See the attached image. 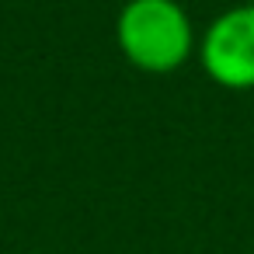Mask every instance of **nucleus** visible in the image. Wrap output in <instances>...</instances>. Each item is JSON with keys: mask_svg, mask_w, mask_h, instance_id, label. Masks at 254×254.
<instances>
[{"mask_svg": "<svg viewBox=\"0 0 254 254\" xmlns=\"http://www.w3.org/2000/svg\"><path fill=\"white\" fill-rule=\"evenodd\" d=\"M115 46L139 73H174L198 53V32L181 0H126L115 14Z\"/></svg>", "mask_w": 254, "mask_h": 254, "instance_id": "nucleus-1", "label": "nucleus"}, {"mask_svg": "<svg viewBox=\"0 0 254 254\" xmlns=\"http://www.w3.org/2000/svg\"><path fill=\"white\" fill-rule=\"evenodd\" d=\"M202 73L223 91H254V4L219 11L198 35Z\"/></svg>", "mask_w": 254, "mask_h": 254, "instance_id": "nucleus-2", "label": "nucleus"}, {"mask_svg": "<svg viewBox=\"0 0 254 254\" xmlns=\"http://www.w3.org/2000/svg\"><path fill=\"white\" fill-rule=\"evenodd\" d=\"M251 4H254V0H251Z\"/></svg>", "mask_w": 254, "mask_h": 254, "instance_id": "nucleus-3", "label": "nucleus"}]
</instances>
